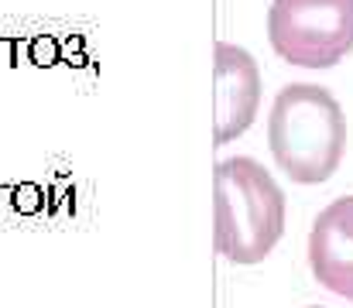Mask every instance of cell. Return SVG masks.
Returning <instances> with one entry per match:
<instances>
[{
    "label": "cell",
    "instance_id": "obj_2",
    "mask_svg": "<svg viewBox=\"0 0 353 308\" xmlns=\"http://www.w3.org/2000/svg\"><path fill=\"white\" fill-rule=\"evenodd\" d=\"M285 233V192L254 158H223L213 172V240L240 267L261 264Z\"/></svg>",
    "mask_w": 353,
    "mask_h": 308
},
{
    "label": "cell",
    "instance_id": "obj_3",
    "mask_svg": "<svg viewBox=\"0 0 353 308\" xmlns=\"http://www.w3.org/2000/svg\"><path fill=\"white\" fill-rule=\"evenodd\" d=\"M268 41L299 69H333L353 52V0H271Z\"/></svg>",
    "mask_w": 353,
    "mask_h": 308
},
{
    "label": "cell",
    "instance_id": "obj_4",
    "mask_svg": "<svg viewBox=\"0 0 353 308\" xmlns=\"http://www.w3.org/2000/svg\"><path fill=\"white\" fill-rule=\"evenodd\" d=\"M261 110V69L247 48L216 41L213 48V144L223 147L250 130Z\"/></svg>",
    "mask_w": 353,
    "mask_h": 308
},
{
    "label": "cell",
    "instance_id": "obj_6",
    "mask_svg": "<svg viewBox=\"0 0 353 308\" xmlns=\"http://www.w3.org/2000/svg\"><path fill=\"white\" fill-rule=\"evenodd\" d=\"M309 308H323V305H309Z\"/></svg>",
    "mask_w": 353,
    "mask_h": 308
},
{
    "label": "cell",
    "instance_id": "obj_5",
    "mask_svg": "<svg viewBox=\"0 0 353 308\" xmlns=\"http://www.w3.org/2000/svg\"><path fill=\"white\" fill-rule=\"evenodd\" d=\"M309 267L316 281L353 302V196L326 205L309 229Z\"/></svg>",
    "mask_w": 353,
    "mask_h": 308
},
{
    "label": "cell",
    "instance_id": "obj_1",
    "mask_svg": "<svg viewBox=\"0 0 353 308\" xmlns=\"http://www.w3.org/2000/svg\"><path fill=\"white\" fill-rule=\"evenodd\" d=\"M268 147L295 185H323L347 151V116L340 100L316 83H288L268 113Z\"/></svg>",
    "mask_w": 353,
    "mask_h": 308
}]
</instances>
